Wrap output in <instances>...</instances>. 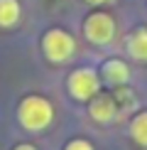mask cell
<instances>
[{"label": "cell", "instance_id": "6", "mask_svg": "<svg viewBox=\"0 0 147 150\" xmlns=\"http://www.w3.org/2000/svg\"><path fill=\"white\" fill-rule=\"evenodd\" d=\"M127 52H130L132 59L147 62V27H137L130 32V37H127Z\"/></svg>", "mask_w": 147, "mask_h": 150}, {"label": "cell", "instance_id": "11", "mask_svg": "<svg viewBox=\"0 0 147 150\" xmlns=\"http://www.w3.org/2000/svg\"><path fill=\"white\" fill-rule=\"evenodd\" d=\"M86 3H88V5H106L108 0H86Z\"/></svg>", "mask_w": 147, "mask_h": 150}, {"label": "cell", "instance_id": "1", "mask_svg": "<svg viewBox=\"0 0 147 150\" xmlns=\"http://www.w3.org/2000/svg\"><path fill=\"white\" fill-rule=\"evenodd\" d=\"M17 116H20V123L27 130H42V128H47L49 123H52L54 108H52V103H49L47 98H42V96H27L20 103Z\"/></svg>", "mask_w": 147, "mask_h": 150}, {"label": "cell", "instance_id": "4", "mask_svg": "<svg viewBox=\"0 0 147 150\" xmlns=\"http://www.w3.org/2000/svg\"><path fill=\"white\" fill-rule=\"evenodd\" d=\"M98 89H101V79H98V74L93 69H88V67L76 69L69 76V91H71L74 98H78V101H91L98 93Z\"/></svg>", "mask_w": 147, "mask_h": 150}, {"label": "cell", "instance_id": "12", "mask_svg": "<svg viewBox=\"0 0 147 150\" xmlns=\"http://www.w3.org/2000/svg\"><path fill=\"white\" fill-rule=\"evenodd\" d=\"M15 150H34V148H32V145H27V143H24V145H17Z\"/></svg>", "mask_w": 147, "mask_h": 150}, {"label": "cell", "instance_id": "3", "mask_svg": "<svg viewBox=\"0 0 147 150\" xmlns=\"http://www.w3.org/2000/svg\"><path fill=\"white\" fill-rule=\"evenodd\" d=\"M83 35L91 45H110L115 37V20L103 10H96L86 17L83 22Z\"/></svg>", "mask_w": 147, "mask_h": 150}, {"label": "cell", "instance_id": "10", "mask_svg": "<svg viewBox=\"0 0 147 150\" xmlns=\"http://www.w3.org/2000/svg\"><path fill=\"white\" fill-rule=\"evenodd\" d=\"M66 150H93V145H91L88 140H71L69 145H66Z\"/></svg>", "mask_w": 147, "mask_h": 150}, {"label": "cell", "instance_id": "9", "mask_svg": "<svg viewBox=\"0 0 147 150\" xmlns=\"http://www.w3.org/2000/svg\"><path fill=\"white\" fill-rule=\"evenodd\" d=\"M130 135L140 145H147V111L145 113H137L130 123Z\"/></svg>", "mask_w": 147, "mask_h": 150}, {"label": "cell", "instance_id": "5", "mask_svg": "<svg viewBox=\"0 0 147 150\" xmlns=\"http://www.w3.org/2000/svg\"><path fill=\"white\" fill-rule=\"evenodd\" d=\"M101 74H103V81H108V84H113V86H123L130 79V69H127V64L120 62V59H108L106 64H103Z\"/></svg>", "mask_w": 147, "mask_h": 150}, {"label": "cell", "instance_id": "2", "mask_svg": "<svg viewBox=\"0 0 147 150\" xmlns=\"http://www.w3.org/2000/svg\"><path fill=\"white\" fill-rule=\"evenodd\" d=\"M42 49H44V57L49 62H54V64H59V62H66L74 54V49H76V42H74V37L66 32V30H49L44 32L42 37Z\"/></svg>", "mask_w": 147, "mask_h": 150}, {"label": "cell", "instance_id": "7", "mask_svg": "<svg viewBox=\"0 0 147 150\" xmlns=\"http://www.w3.org/2000/svg\"><path fill=\"white\" fill-rule=\"evenodd\" d=\"M88 111H91V118H96L98 123H108L115 118V101L110 96H96Z\"/></svg>", "mask_w": 147, "mask_h": 150}, {"label": "cell", "instance_id": "8", "mask_svg": "<svg viewBox=\"0 0 147 150\" xmlns=\"http://www.w3.org/2000/svg\"><path fill=\"white\" fill-rule=\"evenodd\" d=\"M20 0H0V27H12L20 20Z\"/></svg>", "mask_w": 147, "mask_h": 150}]
</instances>
